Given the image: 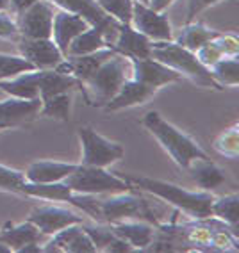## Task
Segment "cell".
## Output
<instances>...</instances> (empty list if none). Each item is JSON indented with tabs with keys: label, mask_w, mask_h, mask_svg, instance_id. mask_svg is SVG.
I'll return each mask as SVG.
<instances>
[{
	"label": "cell",
	"mask_w": 239,
	"mask_h": 253,
	"mask_svg": "<svg viewBox=\"0 0 239 253\" xmlns=\"http://www.w3.org/2000/svg\"><path fill=\"white\" fill-rule=\"evenodd\" d=\"M0 253H11V248L7 244L2 243V241H0Z\"/></svg>",
	"instance_id": "cell-44"
},
{
	"label": "cell",
	"mask_w": 239,
	"mask_h": 253,
	"mask_svg": "<svg viewBox=\"0 0 239 253\" xmlns=\"http://www.w3.org/2000/svg\"><path fill=\"white\" fill-rule=\"evenodd\" d=\"M90 27V23L86 20L70 11H55L54 16V25H52V41H54L57 48L61 50V54L66 57L68 45L75 40L81 32H84Z\"/></svg>",
	"instance_id": "cell-16"
},
{
	"label": "cell",
	"mask_w": 239,
	"mask_h": 253,
	"mask_svg": "<svg viewBox=\"0 0 239 253\" xmlns=\"http://www.w3.org/2000/svg\"><path fill=\"white\" fill-rule=\"evenodd\" d=\"M41 243H29L25 244V246H22V248L18 250V253H41V248L43 246H40Z\"/></svg>",
	"instance_id": "cell-41"
},
{
	"label": "cell",
	"mask_w": 239,
	"mask_h": 253,
	"mask_svg": "<svg viewBox=\"0 0 239 253\" xmlns=\"http://www.w3.org/2000/svg\"><path fill=\"white\" fill-rule=\"evenodd\" d=\"M25 182L23 171L13 169L9 166L0 164V191L11 195H22V185Z\"/></svg>",
	"instance_id": "cell-34"
},
{
	"label": "cell",
	"mask_w": 239,
	"mask_h": 253,
	"mask_svg": "<svg viewBox=\"0 0 239 253\" xmlns=\"http://www.w3.org/2000/svg\"><path fill=\"white\" fill-rule=\"evenodd\" d=\"M127 180L138 189L150 193L155 198H161L166 204L173 205L196 221L211 217V205L214 200L211 191H190L172 182L150 178V176H127Z\"/></svg>",
	"instance_id": "cell-1"
},
{
	"label": "cell",
	"mask_w": 239,
	"mask_h": 253,
	"mask_svg": "<svg viewBox=\"0 0 239 253\" xmlns=\"http://www.w3.org/2000/svg\"><path fill=\"white\" fill-rule=\"evenodd\" d=\"M194 55H196V59H198L200 63L205 66V68H211L212 64L218 63L220 59H223L225 55L221 54V50L218 48V45L214 43V40L207 41L205 45H202L200 48L194 50Z\"/></svg>",
	"instance_id": "cell-35"
},
{
	"label": "cell",
	"mask_w": 239,
	"mask_h": 253,
	"mask_svg": "<svg viewBox=\"0 0 239 253\" xmlns=\"http://www.w3.org/2000/svg\"><path fill=\"white\" fill-rule=\"evenodd\" d=\"M72 100H73L72 91H64V93L47 96V98L41 100V109L38 116L54 118V120L68 122L70 114H72Z\"/></svg>",
	"instance_id": "cell-28"
},
{
	"label": "cell",
	"mask_w": 239,
	"mask_h": 253,
	"mask_svg": "<svg viewBox=\"0 0 239 253\" xmlns=\"http://www.w3.org/2000/svg\"><path fill=\"white\" fill-rule=\"evenodd\" d=\"M52 239L47 241L41 252L47 253H95L96 248L91 237L82 228V223L64 226L63 230L50 235Z\"/></svg>",
	"instance_id": "cell-11"
},
{
	"label": "cell",
	"mask_w": 239,
	"mask_h": 253,
	"mask_svg": "<svg viewBox=\"0 0 239 253\" xmlns=\"http://www.w3.org/2000/svg\"><path fill=\"white\" fill-rule=\"evenodd\" d=\"M0 40H7L11 43H16L20 40L16 18L9 11H0Z\"/></svg>",
	"instance_id": "cell-36"
},
{
	"label": "cell",
	"mask_w": 239,
	"mask_h": 253,
	"mask_svg": "<svg viewBox=\"0 0 239 253\" xmlns=\"http://www.w3.org/2000/svg\"><path fill=\"white\" fill-rule=\"evenodd\" d=\"M131 59V66H132V77L134 81L141 82L143 86L152 87L153 91H159L166 84H172V82L181 81V75L175 72V70L168 68L166 64L159 63L155 59L146 57H129Z\"/></svg>",
	"instance_id": "cell-12"
},
{
	"label": "cell",
	"mask_w": 239,
	"mask_h": 253,
	"mask_svg": "<svg viewBox=\"0 0 239 253\" xmlns=\"http://www.w3.org/2000/svg\"><path fill=\"white\" fill-rule=\"evenodd\" d=\"M41 109V98H16L9 96L5 100H0V125L20 126L25 123H31L34 118H38Z\"/></svg>",
	"instance_id": "cell-15"
},
{
	"label": "cell",
	"mask_w": 239,
	"mask_h": 253,
	"mask_svg": "<svg viewBox=\"0 0 239 253\" xmlns=\"http://www.w3.org/2000/svg\"><path fill=\"white\" fill-rule=\"evenodd\" d=\"M190 171L191 178L202 191H212L220 187L225 178V171L218 166L216 163H212L211 159H194L191 161L190 166L186 168Z\"/></svg>",
	"instance_id": "cell-22"
},
{
	"label": "cell",
	"mask_w": 239,
	"mask_h": 253,
	"mask_svg": "<svg viewBox=\"0 0 239 253\" xmlns=\"http://www.w3.org/2000/svg\"><path fill=\"white\" fill-rule=\"evenodd\" d=\"M0 130H4V125H0Z\"/></svg>",
	"instance_id": "cell-46"
},
{
	"label": "cell",
	"mask_w": 239,
	"mask_h": 253,
	"mask_svg": "<svg viewBox=\"0 0 239 253\" xmlns=\"http://www.w3.org/2000/svg\"><path fill=\"white\" fill-rule=\"evenodd\" d=\"M27 221H31L36 226L41 234H45L47 237L54 235L55 232L63 230L64 226L75 225V223H82L81 214L73 212L70 209L59 207V205H38L29 212Z\"/></svg>",
	"instance_id": "cell-10"
},
{
	"label": "cell",
	"mask_w": 239,
	"mask_h": 253,
	"mask_svg": "<svg viewBox=\"0 0 239 253\" xmlns=\"http://www.w3.org/2000/svg\"><path fill=\"white\" fill-rule=\"evenodd\" d=\"M116 54L113 48H102L96 52L84 55H73V57H64L61 63L55 66V70L66 75H72L79 82H84L88 77H91L102 64Z\"/></svg>",
	"instance_id": "cell-14"
},
{
	"label": "cell",
	"mask_w": 239,
	"mask_h": 253,
	"mask_svg": "<svg viewBox=\"0 0 239 253\" xmlns=\"http://www.w3.org/2000/svg\"><path fill=\"white\" fill-rule=\"evenodd\" d=\"M96 4L120 23H131L134 0H96Z\"/></svg>",
	"instance_id": "cell-33"
},
{
	"label": "cell",
	"mask_w": 239,
	"mask_h": 253,
	"mask_svg": "<svg viewBox=\"0 0 239 253\" xmlns=\"http://www.w3.org/2000/svg\"><path fill=\"white\" fill-rule=\"evenodd\" d=\"M77 164L61 163V161H38L27 166L23 171L25 180L47 184V182H61L75 169Z\"/></svg>",
	"instance_id": "cell-21"
},
{
	"label": "cell",
	"mask_w": 239,
	"mask_h": 253,
	"mask_svg": "<svg viewBox=\"0 0 239 253\" xmlns=\"http://www.w3.org/2000/svg\"><path fill=\"white\" fill-rule=\"evenodd\" d=\"M111 230L131 244L134 252H143L148 248V244L155 239V228L150 223L140 219H122V221L109 223Z\"/></svg>",
	"instance_id": "cell-17"
},
{
	"label": "cell",
	"mask_w": 239,
	"mask_h": 253,
	"mask_svg": "<svg viewBox=\"0 0 239 253\" xmlns=\"http://www.w3.org/2000/svg\"><path fill=\"white\" fill-rule=\"evenodd\" d=\"M73 191L61 182H47V184H38V182L25 180L22 185V195L31 196V198L50 200V202H68Z\"/></svg>",
	"instance_id": "cell-26"
},
{
	"label": "cell",
	"mask_w": 239,
	"mask_h": 253,
	"mask_svg": "<svg viewBox=\"0 0 239 253\" xmlns=\"http://www.w3.org/2000/svg\"><path fill=\"white\" fill-rule=\"evenodd\" d=\"M214 150L218 154L225 155L229 159L239 157V126H230L229 130L221 132L220 136L214 139Z\"/></svg>",
	"instance_id": "cell-32"
},
{
	"label": "cell",
	"mask_w": 239,
	"mask_h": 253,
	"mask_svg": "<svg viewBox=\"0 0 239 253\" xmlns=\"http://www.w3.org/2000/svg\"><path fill=\"white\" fill-rule=\"evenodd\" d=\"M144 128L159 141V145L168 152V155L173 159V163L179 168L186 169L190 166L191 161L194 159H207V152L196 143L191 136L186 132L179 130L175 125L166 122L161 113L157 111H150L143 116Z\"/></svg>",
	"instance_id": "cell-2"
},
{
	"label": "cell",
	"mask_w": 239,
	"mask_h": 253,
	"mask_svg": "<svg viewBox=\"0 0 239 253\" xmlns=\"http://www.w3.org/2000/svg\"><path fill=\"white\" fill-rule=\"evenodd\" d=\"M150 45H152V41L144 34L138 32L127 23H120L116 40L113 43V50L116 54L125 55V57L146 59L150 57Z\"/></svg>",
	"instance_id": "cell-18"
},
{
	"label": "cell",
	"mask_w": 239,
	"mask_h": 253,
	"mask_svg": "<svg viewBox=\"0 0 239 253\" xmlns=\"http://www.w3.org/2000/svg\"><path fill=\"white\" fill-rule=\"evenodd\" d=\"M132 191L113 193V195H109L107 198L100 202L102 221L114 223L122 221V219H138V217H148L152 221L157 219L148 202L143 200L141 196L134 195Z\"/></svg>",
	"instance_id": "cell-7"
},
{
	"label": "cell",
	"mask_w": 239,
	"mask_h": 253,
	"mask_svg": "<svg viewBox=\"0 0 239 253\" xmlns=\"http://www.w3.org/2000/svg\"><path fill=\"white\" fill-rule=\"evenodd\" d=\"M132 29L144 34L150 41H172V23L164 13L150 9L146 4L134 2L132 5V18L129 23Z\"/></svg>",
	"instance_id": "cell-9"
},
{
	"label": "cell",
	"mask_w": 239,
	"mask_h": 253,
	"mask_svg": "<svg viewBox=\"0 0 239 253\" xmlns=\"http://www.w3.org/2000/svg\"><path fill=\"white\" fill-rule=\"evenodd\" d=\"M218 34H220V32L205 27L202 22H190V23H184L181 34L177 38V43L181 46H184V48L194 52L196 48L205 45L207 41L214 40Z\"/></svg>",
	"instance_id": "cell-27"
},
{
	"label": "cell",
	"mask_w": 239,
	"mask_h": 253,
	"mask_svg": "<svg viewBox=\"0 0 239 253\" xmlns=\"http://www.w3.org/2000/svg\"><path fill=\"white\" fill-rule=\"evenodd\" d=\"M11 45H14V43H11L7 40H0V52H4V46H11Z\"/></svg>",
	"instance_id": "cell-43"
},
{
	"label": "cell",
	"mask_w": 239,
	"mask_h": 253,
	"mask_svg": "<svg viewBox=\"0 0 239 253\" xmlns=\"http://www.w3.org/2000/svg\"><path fill=\"white\" fill-rule=\"evenodd\" d=\"M214 43L218 45V48L221 50V54L225 57H236L239 54V41L232 34H218L214 38Z\"/></svg>",
	"instance_id": "cell-37"
},
{
	"label": "cell",
	"mask_w": 239,
	"mask_h": 253,
	"mask_svg": "<svg viewBox=\"0 0 239 253\" xmlns=\"http://www.w3.org/2000/svg\"><path fill=\"white\" fill-rule=\"evenodd\" d=\"M132 77L131 59L122 54H114L107 59L91 77L81 82V89L84 93L88 105L91 107H104L109 100L118 93L123 82Z\"/></svg>",
	"instance_id": "cell-3"
},
{
	"label": "cell",
	"mask_w": 239,
	"mask_h": 253,
	"mask_svg": "<svg viewBox=\"0 0 239 253\" xmlns=\"http://www.w3.org/2000/svg\"><path fill=\"white\" fill-rule=\"evenodd\" d=\"M45 237L47 235L41 234L31 221H23L20 225H5L4 228H0V241L9 246L11 252H18L29 243L43 244Z\"/></svg>",
	"instance_id": "cell-25"
},
{
	"label": "cell",
	"mask_w": 239,
	"mask_h": 253,
	"mask_svg": "<svg viewBox=\"0 0 239 253\" xmlns=\"http://www.w3.org/2000/svg\"><path fill=\"white\" fill-rule=\"evenodd\" d=\"M16 50L20 52L22 57H25L31 64H34L36 70H54L64 55L57 48L52 38L48 40H27V38H20L14 43Z\"/></svg>",
	"instance_id": "cell-13"
},
{
	"label": "cell",
	"mask_w": 239,
	"mask_h": 253,
	"mask_svg": "<svg viewBox=\"0 0 239 253\" xmlns=\"http://www.w3.org/2000/svg\"><path fill=\"white\" fill-rule=\"evenodd\" d=\"M77 136L82 146L81 164L107 168L125 155V150L120 143L104 137L93 126H81L77 130Z\"/></svg>",
	"instance_id": "cell-6"
},
{
	"label": "cell",
	"mask_w": 239,
	"mask_h": 253,
	"mask_svg": "<svg viewBox=\"0 0 239 253\" xmlns=\"http://www.w3.org/2000/svg\"><path fill=\"white\" fill-rule=\"evenodd\" d=\"M34 64H31L25 57L16 54H7V52H0V81L5 79H13L23 72H32Z\"/></svg>",
	"instance_id": "cell-31"
},
{
	"label": "cell",
	"mask_w": 239,
	"mask_h": 253,
	"mask_svg": "<svg viewBox=\"0 0 239 253\" xmlns=\"http://www.w3.org/2000/svg\"><path fill=\"white\" fill-rule=\"evenodd\" d=\"M211 77L214 79L218 86L238 87L239 84V61L236 57H223L209 68Z\"/></svg>",
	"instance_id": "cell-30"
},
{
	"label": "cell",
	"mask_w": 239,
	"mask_h": 253,
	"mask_svg": "<svg viewBox=\"0 0 239 253\" xmlns=\"http://www.w3.org/2000/svg\"><path fill=\"white\" fill-rule=\"evenodd\" d=\"M82 228L86 230V234L91 237L93 244H95L96 252H111V253H123V252H134L131 244L123 241L122 237H118L113 230L111 225H104L102 221L96 223H88L82 221Z\"/></svg>",
	"instance_id": "cell-20"
},
{
	"label": "cell",
	"mask_w": 239,
	"mask_h": 253,
	"mask_svg": "<svg viewBox=\"0 0 239 253\" xmlns=\"http://www.w3.org/2000/svg\"><path fill=\"white\" fill-rule=\"evenodd\" d=\"M9 9V0H0V11Z\"/></svg>",
	"instance_id": "cell-42"
},
{
	"label": "cell",
	"mask_w": 239,
	"mask_h": 253,
	"mask_svg": "<svg viewBox=\"0 0 239 253\" xmlns=\"http://www.w3.org/2000/svg\"><path fill=\"white\" fill-rule=\"evenodd\" d=\"M55 5L50 0H38L29 9L16 16L20 38L27 40H48L52 38V25H54Z\"/></svg>",
	"instance_id": "cell-8"
},
{
	"label": "cell",
	"mask_w": 239,
	"mask_h": 253,
	"mask_svg": "<svg viewBox=\"0 0 239 253\" xmlns=\"http://www.w3.org/2000/svg\"><path fill=\"white\" fill-rule=\"evenodd\" d=\"M0 91L16 98H40V70L23 72L13 79L0 81Z\"/></svg>",
	"instance_id": "cell-24"
},
{
	"label": "cell",
	"mask_w": 239,
	"mask_h": 253,
	"mask_svg": "<svg viewBox=\"0 0 239 253\" xmlns=\"http://www.w3.org/2000/svg\"><path fill=\"white\" fill-rule=\"evenodd\" d=\"M175 0H148V7L153 11H157V13H164V11L173 4Z\"/></svg>",
	"instance_id": "cell-40"
},
{
	"label": "cell",
	"mask_w": 239,
	"mask_h": 253,
	"mask_svg": "<svg viewBox=\"0 0 239 253\" xmlns=\"http://www.w3.org/2000/svg\"><path fill=\"white\" fill-rule=\"evenodd\" d=\"M63 182L73 193H82V195H113V193L134 189V185L127 178L109 173L105 168L88 166V164H77L75 169Z\"/></svg>",
	"instance_id": "cell-5"
},
{
	"label": "cell",
	"mask_w": 239,
	"mask_h": 253,
	"mask_svg": "<svg viewBox=\"0 0 239 253\" xmlns=\"http://www.w3.org/2000/svg\"><path fill=\"white\" fill-rule=\"evenodd\" d=\"M220 0H186V18L184 23L194 22L196 16L202 13L203 9H207L211 5L218 4Z\"/></svg>",
	"instance_id": "cell-38"
},
{
	"label": "cell",
	"mask_w": 239,
	"mask_h": 253,
	"mask_svg": "<svg viewBox=\"0 0 239 253\" xmlns=\"http://www.w3.org/2000/svg\"><path fill=\"white\" fill-rule=\"evenodd\" d=\"M150 57L166 64L168 68L175 70L181 77L190 79L193 84L205 89H221L214 79L211 77L209 68L200 63L194 52L181 46L177 41H152Z\"/></svg>",
	"instance_id": "cell-4"
},
{
	"label": "cell",
	"mask_w": 239,
	"mask_h": 253,
	"mask_svg": "<svg viewBox=\"0 0 239 253\" xmlns=\"http://www.w3.org/2000/svg\"><path fill=\"white\" fill-rule=\"evenodd\" d=\"M134 2H140V4H148V0H134Z\"/></svg>",
	"instance_id": "cell-45"
},
{
	"label": "cell",
	"mask_w": 239,
	"mask_h": 253,
	"mask_svg": "<svg viewBox=\"0 0 239 253\" xmlns=\"http://www.w3.org/2000/svg\"><path fill=\"white\" fill-rule=\"evenodd\" d=\"M157 91H153L152 87L143 86L141 82L134 81V79H129V81L123 82V86L118 89V93L109 100L107 104L104 105L105 111H122V109L136 107V105H143L146 104L150 98H153Z\"/></svg>",
	"instance_id": "cell-19"
},
{
	"label": "cell",
	"mask_w": 239,
	"mask_h": 253,
	"mask_svg": "<svg viewBox=\"0 0 239 253\" xmlns=\"http://www.w3.org/2000/svg\"><path fill=\"white\" fill-rule=\"evenodd\" d=\"M211 216L220 219L221 223H225L236 232L239 221V195L232 193V195H225L221 198H214L211 205Z\"/></svg>",
	"instance_id": "cell-29"
},
{
	"label": "cell",
	"mask_w": 239,
	"mask_h": 253,
	"mask_svg": "<svg viewBox=\"0 0 239 253\" xmlns=\"http://www.w3.org/2000/svg\"><path fill=\"white\" fill-rule=\"evenodd\" d=\"M55 7H61L64 11L75 13L79 16L86 20L90 25L98 27V25H107V23L114 22L113 16H109L98 4L96 0H50ZM118 22V20H116Z\"/></svg>",
	"instance_id": "cell-23"
},
{
	"label": "cell",
	"mask_w": 239,
	"mask_h": 253,
	"mask_svg": "<svg viewBox=\"0 0 239 253\" xmlns=\"http://www.w3.org/2000/svg\"><path fill=\"white\" fill-rule=\"evenodd\" d=\"M38 0H9V13L13 14L14 18L20 16L25 9H29L32 4H36Z\"/></svg>",
	"instance_id": "cell-39"
}]
</instances>
